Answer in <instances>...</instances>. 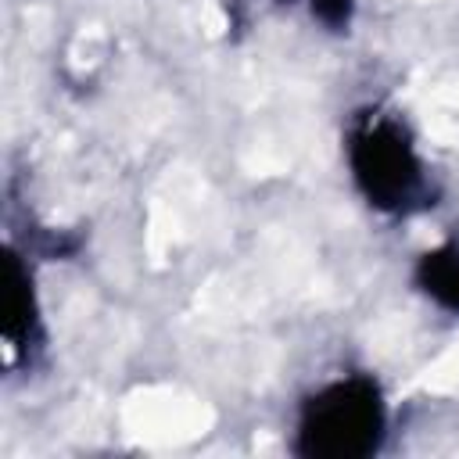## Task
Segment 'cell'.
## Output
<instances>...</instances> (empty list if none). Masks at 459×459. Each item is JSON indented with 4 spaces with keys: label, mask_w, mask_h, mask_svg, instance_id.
<instances>
[{
    "label": "cell",
    "mask_w": 459,
    "mask_h": 459,
    "mask_svg": "<svg viewBox=\"0 0 459 459\" xmlns=\"http://www.w3.org/2000/svg\"><path fill=\"white\" fill-rule=\"evenodd\" d=\"M36 337H39V301H36V287H32V269L14 247H7V258H4V341H7V348L25 355Z\"/></svg>",
    "instance_id": "cell-3"
},
{
    "label": "cell",
    "mask_w": 459,
    "mask_h": 459,
    "mask_svg": "<svg viewBox=\"0 0 459 459\" xmlns=\"http://www.w3.org/2000/svg\"><path fill=\"white\" fill-rule=\"evenodd\" d=\"M387 437V398L377 377L344 373L298 405L290 452L301 459H369Z\"/></svg>",
    "instance_id": "cell-2"
},
{
    "label": "cell",
    "mask_w": 459,
    "mask_h": 459,
    "mask_svg": "<svg viewBox=\"0 0 459 459\" xmlns=\"http://www.w3.org/2000/svg\"><path fill=\"white\" fill-rule=\"evenodd\" d=\"M412 283L437 308L459 316V244H437L423 251L412 265Z\"/></svg>",
    "instance_id": "cell-4"
},
{
    "label": "cell",
    "mask_w": 459,
    "mask_h": 459,
    "mask_svg": "<svg viewBox=\"0 0 459 459\" xmlns=\"http://www.w3.org/2000/svg\"><path fill=\"white\" fill-rule=\"evenodd\" d=\"M308 11L323 29L344 32L355 18V0H308Z\"/></svg>",
    "instance_id": "cell-5"
},
{
    "label": "cell",
    "mask_w": 459,
    "mask_h": 459,
    "mask_svg": "<svg viewBox=\"0 0 459 459\" xmlns=\"http://www.w3.org/2000/svg\"><path fill=\"white\" fill-rule=\"evenodd\" d=\"M344 161L362 201L380 215H409L430 201L427 165L409 126L380 108H362L344 129Z\"/></svg>",
    "instance_id": "cell-1"
}]
</instances>
